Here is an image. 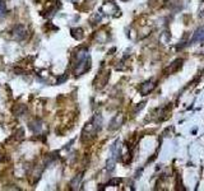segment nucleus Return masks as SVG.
<instances>
[{"label": "nucleus", "instance_id": "obj_2", "mask_svg": "<svg viewBox=\"0 0 204 191\" xmlns=\"http://www.w3.org/2000/svg\"><path fill=\"white\" fill-rule=\"evenodd\" d=\"M154 87H156V83H154L153 79H151V80H147L146 83H143L142 86H140L139 91H140V93H142L143 96H146L148 93H151V92L154 89Z\"/></svg>", "mask_w": 204, "mask_h": 191}, {"label": "nucleus", "instance_id": "obj_7", "mask_svg": "<svg viewBox=\"0 0 204 191\" xmlns=\"http://www.w3.org/2000/svg\"><path fill=\"white\" fill-rule=\"evenodd\" d=\"M114 167H115V157H111L107 159V162H106V170L108 172L112 171Z\"/></svg>", "mask_w": 204, "mask_h": 191}, {"label": "nucleus", "instance_id": "obj_4", "mask_svg": "<svg viewBox=\"0 0 204 191\" xmlns=\"http://www.w3.org/2000/svg\"><path fill=\"white\" fill-rule=\"evenodd\" d=\"M200 41H204V27H200L199 29H197V32H195L191 38V45L200 42Z\"/></svg>", "mask_w": 204, "mask_h": 191}, {"label": "nucleus", "instance_id": "obj_8", "mask_svg": "<svg viewBox=\"0 0 204 191\" xmlns=\"http://www.w3.org/2000/svg\"><path fill=\"white\" fill-rule=\"evenodd\" d=\"M26 106L24 105H21V106H18V111L17 110H13V113L15 115V116H22L24 112H26Z\"/></svg>", "mask_w": 204, "mask_h": 191}, {"label": "nucleus", "instance_id": "obj_9", "mask_svg": "<svg viewBox=\"0 0 204 191\" xmlns=\"http://www.w3.org/2000/svg\"><path fill=\"white\" fill-rule=\"evenodd\" d=\"M143 106H144V102H142V103H139V106H138V107H137V108H135V112H138V111H139V110H140V108H142V107H143Z\"/></svg>", "mask_w": 204, "mask_h": 191}, {"label": "nucleus", "instance_id": "obj_3", "mask_svg": "<svg viewBox=\"0 0 204 191\" xmlns=\"http://www.w3.org/2000/svg\"><path fill=\"white\" fill-rule=\"evenodd\" d=\"M12 33L14 34V36H17L18 40H23V38L27 36V31H26V28H24L23 26H21V24L15 26L14 28L12 29Z\"/></svg>", "mask_w": 204, "mask_h": 191}, {"label": "nucleus", "instance_id": "obj_5", "mask_svg": "<svg viewBox=\"0 0 204 191\" xmlns=\"http://www.w3.org/2000/svg\"><path fill=\"white\" fill-rule=\"evenodd\" d=\"M82 178H83V173H79V174H77V176H75L74 178L72 180V182H70V185H72V187H73V189H74V190H77L78 187L80 186Z\"/></svg>", "mask_w": 204, "mask_h": 191}, {"label": "nucleus", "instance_id": "obj_1", "mask_svg": "<svg viewBox=\"0 0 204 191\" xmlns=\"http://www.w3.org/2000/svg\"><path fill=\"white\" fill-rule=\"evenodd\" d=\"M101 127H102V117H101V115H96V116L92 119V121L91 122H88L87 124V126L84 127V130H83V138L84 136H93V135H96L97 133L101 130Z\"/></svg>", "mask_w": 204, "mask_h": 191}, {"label": "nucleus", "instance_id": "obj_6", "mask_svg": "<svg viewBox=\"0 0 204 191\" xmlns=\"http://www.w3.org/2000/svg\"><path fill=\"white\" fill-rule=\"evenodd\" d=\"M29 129H31L33 133H39L40 130H41V121H40V120L31 121V122H29Z\"/></svg>", "mask_w": 204, "mask_h": 191}]
</instances>
